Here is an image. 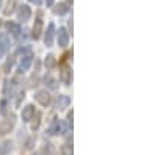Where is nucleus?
<instances>
[{
	"instance_id": "4",
	"label": "nucleus",
	"mask_w": 157,
	"mask_h": 155,
	"mask_svg": "<svg viewBox=\"0 0 157 155\" xmlns=\"http://www.w3.org/2000/svg\"><path fill=\"white\" fill-rule=\"evenodd\" d=\"M35 107L33 105H27V107H24L22 108V113H21V116H22V121L24 122H30L33 118H35Z\"/></svg>"
},
{
	"instance_id": "11",
	"label": "nucleus",
	"mask_w": 157,
	"mask_h": 155,
	"mask_svg": "<svg viewBox=\"0 0 157 155\" xmlns=\"http://www.w3.org/2000/svg\"><path fill=\"white\" fill-rule=\"evenodd\" d=\"M32 63H33V57H32V55H25V57H22V61H21V64H19V71H21V72L29 71L30 66H32Z\"/></svg>"
},
{
	"instance_id": "16",
	"label": "nucleus",
	"mask_w": 157,
	"mask_h": 155,
	"mask_svg": "<svg viewBox=\"0 0 157 155\" xmlns=\"http://www.w3.org/2000/svg\"><path fill=\"white\" fill-rule=\"evenodd\" d=\"M11 141H5V143L0 146V155H8V152L11 150Z\"/></svg>"
},
{
	"instance_id": "2",
	"label": "nucleus",
	"mask_w": 157,
	"mask_h": 155,
	"mask_svg": "<svg viewBox=\"0 0 157 155\" xmlns=\"http://www.w3.org/2000/svg\"><path fill=\"white\" fill-rule=\"evenodd\" d=\"M64 130H66V127H64L63 121H54V122L49 125V128H47L49 135H60V133H63Z\"/></svg>"
},
{
	"instance_id": "13",
	"label": "nucleus",
	"mask_w": 157,
	"mask_h": 155,
	"mask_svg": "<svg viewBox=\"0 0 157 155\" xmlns=\"http://www.w3.org/2000/svg\"><path fill=\"white\" fill-rule=\"evenodd\" d=\"M72 5V2L71 0H68V2H63V3H60L54 11H55V14H58V16H61V14H64V13H68L69 11V6Z\"/></svg>"
},
{
	"instance_id": "12",
	"label": "nucleus",
	"mask_w": 157,
	"mask_h": 155,
	"mask_svg": "<svg viewBox=\"0 0 157 155\" xmlns=\"http://www.w3.org/2000/svg\"><path fill=\"white\" fill-rule=\"evenodd\" d=\"M60 79H61V82H63L64 85H69V83H71V71H69L68 66H63V68H61V71H60Z\"/></svg>"
},
{
	"instance_id": "6",
	"label": "nucleus",
	"mask_w": 157,
	"mask_h": 155,
	"mask_svg": "<svg viewBox=\"0 0 157 155\" xmlns=\"http://www.w3.org/2000/svg\"><path fill=\"white\" fill-rule=\"evenodd\" d=\"M35 99H36V102L41 103L43 107H49L50 105V94L47 91H38L35 94Z\"/></svg>"
},
{
	"instance_id": "3",
	"label": "nucleus",
	"mask_w": 157,
	"mask_h": 155,
	"mask_svg": "<svg viewBox=\"0 0 157 155\" xmlns=\"http://www.w3.org/2000/svg\"><path fill=\"white\" fill-rule=\"evenodd\" d=\"M17 17H19V20H22V22L30 20V17H32V9H30V6H29V5H21L19 9H17Z\"/></svg>"
},
{
	"instance_id": "24",
	"label": "nucleus",
	"mask_w": 157,
	"mask_h": 155,
	"mask_svg": "<svg viewBox=\"0 0 157 155\" xmlns=\"http://www.w3.org/2000/svg\"><path fill=\"white\" fill-rule=\"evenodd\" d=\"M33 155H41V153H33Z\"/></svg>"
},
{
	"instance_id": "14",
	"label": "nucleus",
	"mask_w": 157,
	"mask_h": 155,
	"mask_svg": "<svg viewBox=\"0 0 157 155\" xmlns=\"http://www.w3.org/2000/svg\"><path fill=\"white\" fill-rule=\"evenodd\" d=\"M69 103H71V99H69L68 96H60V97H58V102H57V105H58L60 110H63V108H68Z\"/></svg>"
},
{
	"instance_id": "7",
	"label": "nucleus",
	"mask_w": 157,
	"mask_h": 155,
	"mask_svg": "<svg viewBox=\"0 0 157 155\" xmlns=\"http://www.w3.org/2000/svg\"><path fill=\"white\" fill-rule=\"evenodd\" d=\"M13 127H14V116H10V118L0 122V133H10Z\"/></svg>"
},
{
	"instance_id": "20",
	"label": "nucleus",
	"mask_w": 157,
	"mask_h": 155,
	"mask_svg": "<svg viewBox=\"0 0 157 155\" xmlns=\"http://www.w3.org/2000/svg\"><path fill=\"white\" fill-rule=\"evenodd\" d=\"M0 113H2L3 116L8 114V110H6V100H2V102H0Z\"/></svg>"
},
{
	"instance_id": "25",
	"label": "nucleus",
	"mask_w": 157,
	"mask_h": 155,
	"mask_svg": "<svg viewBox=\"0 0 157 155\" xmlns=\"http://www.w3.org/2000/svg\"><path fill=\"white\" fill-rule=\"evenodd\" d=\"M0 3H2V0H0Z\"/></svg>"
},
{
	"instance_id": "19",
	"label": "nucleus",
	"mask_w": 157,
	"mask_h": 155,
	"mask_svg": "<svg viewBox=\"0 0 157 155\" xmlns=\"http://www.w3.org/2000/svg\"><path fill=\"white\" fill-rule=\"evenodd\" d=\"M13 64H14V57H10V58H8V61L5 63V72H10V71H11Z\"/></svg>"
},
{
	"instance_id": "18",
	"label": "nucleus",
	"mask_w": 157,
	"mask_h": 155,
	"mask_svg": "<svg viewBox=\"0 0 157 155\" xmlns=\"http://www.w3.org/2000/svg\"><path fill=\"white\" fill-rule=\"evenodd\" d=\"M44 82H46V85H47L49 88H52V89H55V88H57V82L52 79V77H46Z\"/></svg>"
},
{
	"instance_id": "17",
	"label": "nucleus",
	"mask_w": 157,
	"mask_h": 155,
	"mask_svg": "<svg viewBox=\"0 0 157 155\" xmlns=\"http://www.w3.org/2000/svg\"><path fill=\"white\" fill-rule=\"evenodd\" d=\"M3 91H5V94H8V93H10V96H11L13 93H14V83H13V82H5Z\"/></svg>"
},
{
	"instance_id": "15",
	"label": "nucleus",
	"mask_w": 157,
	"mask_h": 155,
	"mask_svg": "<svg viewBox=\"0 0 157 155\" xmlns=\"http://www.w3.org/2000/svg\"><path fill=\"white\" fill-rule=\"evenodd\" d=\"M44 64H46L47 71L54 69V68H55V64H57V60H55V57H54V55H47V57H46V61H44Z\"/></svg>"
},
{
	"instance_id": "8",
	"label": "nucleus",
	"mask_w": 157,
	"mask_h": 155,
	"mask_svg": "<svg viewBox=\"0 0 157 155\" xmlns=\"http://www.w3.org/2000/svg\"><path fill=\"white\" fill-rule=\"evenodd\" d=\"M5 27H6V31H8L13 38H17V36L21 35V27H19V24H16V22L8 20Z\"/></svg>"
},
{
	"instance_id": "1",
	"label": "nucleus",
	"mask_w": 157,
	"mask_h": 155,
	"mask_svg": "<svg viewBox=\"0 0 157 155\" xmlns=\"http://www.w3.org/2000/svg\"><path fill=\"white\" fill-rule=\"evenodd\" d=\"M11 47V41H10V36L6 33H0V58H3Z\"/></svg>"
},
{
	"instance_id": "10",
	"label": "nucleus",
	"mask_w": 157,
	"mask_h": 155,
	"mask_svg": "<svg viewBox=\"0 0 157 155\" xmlns=\"http://www.w3.org/2000/svg\"><path fill=\"white\" fill-rule=\"evenodd\" d=\"M33 33H32V36L35 38V39H38L39 36H41V33H43V19H41V16H38L36 19H35V24H33V30H32Z\"/></svg>"
},
{
	"instance_id": "9",
	"label": "nucleus",
	"mask_w": 157,
	"mask_h": 155,
	"mask_svg": "<svg viewBox=\"0 0 157 155\" xmlns=\"http://www.w3.org/2000/svg\"><path fill=\"white\" fill-rule=\"evenodd\" d=\"M54 35H55V25L54 24H49V27H47V31L44 35V44L47 47L52 46V42H54Z\"/></svg>"
},
{
	"instance_id": "5",
	"label": "nucleus",
	"mask_w": 157,
	"mask_h": 155,
	"mask_svg": "<svg viewBox=\"0 0 157 155\" xmlns=\"http://www.w3.org/2000/svg\"><path fill=\"white\" fill-rule=\"evenodd\" d=\"M57 41L60 47H66L69 44V33L66 31V28H60V31L57 33Z\"/></svg>"
},
{
	"instance_id": "23",
	"label": "nucleus",
	"mask_w": 157,
	"mask_h": 155,
	"mask_svg": "<svg viewBox=\"0 0 157 155\" xmlns=\"http://www.w3.org/2000/svg\"><path fill=\"white\" fill-rule=\"evenodd\" d=\"M54 2H55V0H46V3H47V6H52V5H54Z\"/></svg>"
},
{
	"instance_id": "22",
	"label": "nucleus",
	"mask_w": 157,
	"mask_h": 155,
	"mask_svg": "<svg viewBox=\"0 0 157 155\" xmlns=\"http://www.w3.org/2000/svg\"><path fill=\"white\" fill-rule=\"evenodd\" d=\"M29 2H30V3H35V5H39L43 0H29Z\"/></svg>"
},
{
	"instance_id": "21",
	"label": "nucleus",
	"mask_w": 157,
	"mask_h": 155,
	"mask_svg": "<svg viewBox=\"0 0 157 155\" xmlns=\"http://www.w3.org/2000/svg\"><path fill=\"white\" fill-rule=\"evenodd\" d=\"M35 114H36V122H33V130H36L39 127V119H41V114L39 113H35Z\"/></svg>"
}]
</instances>
